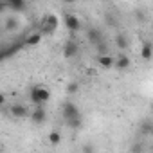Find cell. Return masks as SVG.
I'll use <instances>...</instances> for the list:
<instances>
[{
    "instance_id": "cell-7",
    "label": "cell",
    "mask_w": 153,
    "mask_h": 153,
    "mask_svg": "<svg viewBox=\"0 0 153 153\" xmlns=\"http://www.w3.org/2000/svg\"><path fill=\"white\" fill-rule=\"evenodd\" d=\"M87 40L96 47V45H99L101 42H105L103 40V33H101V29H97V27H88L87 29Z\"/></svg>"
},
{
    "instance_id": "cell-19",
    "label": "cell",
    "mask_w": 153,
    "mask_h": 153,
    "mask_svg": "<svg viewBox=\"0 0 153 153\" xmlns=\"http://www.w3.org/2000/svg\"><path fill=\"white\" fill-rule=\"evenodd\" d=\"M81 153H96V148L92 142H85L83 148H81Z\"/></svg>"
},
{
    "instance_id": "cell-6",
    "label": "cell",
    "mask_w": 153,
    "mask_h": 153,
    "mask_svg": "<svg viewBox=\"0 0 153 153\" xmlns=\"http://www.w3.org/2000/svg\"><path fill=\"white\" fill-rule=\"evenodd\" d=\"M63 22H65V27H67L70 33H78V31L81 29V22H79V18L76 16V15H72V13H65Z\"/></svg>"
},
{
    "instance_id": "cell-4",
    "label": "cell",
    "mask_w": 153,
    "mask_h": 153,
    "mask_svg": "<svg viewBox=\"0 0 153 153\" xmlns=\"http://www.w3.org/2000/svg\"><path fill=\"white\" fill-rule=\"evenodd\" d=\"M79 54V43L76 42V40H67L63 43V58L67 59H72Z\"/></svg>"
},
{
    "instance_id": "cell-13",
    "label": "cell",
    "mask_w": 153,
    "mask_h": 153,
    "mask_svg": "<svg viewBox=\"0 0 153 153\" xmlns=\"http://www.w3.org/2000/svg\"><path fill=\"white\" fill-rule=\"evenodd\" d=\"M140 58L146 59V61H149L153 58V45H151V42H144L142 43V47H140Z\"/></svg>"
},
{
    "instance_id": "cell-1",
    "label": "cell",
    "mask_w": 153,
    "mask_h": 153,
    "mask_svg": "<svg viewBox=\"0 0 153 153\" xmlns=\"http://www.w3.org/2000/svg\"><path fill=\"white\" fill-rule=\"evenodd\" d=\"M29 99L34 106H43L51 99V92H49V88H45L42 85H34L29 90Z\"/></svg>"
},
{
    "instance_id": "cell-8",
    "label": "cell",
    "mask_w": 153,
    "mask_h": 153,
    "mask_svg": "<svg viewBox=\"0 0 153 153\" xmlns=\"http://www.w3.org/2000/svg\"><path fill=\"white\" fill-rule=\"evenodd\" d=\"M34 124H42V123H45V119H47V112H45V108L43 106H34V110H31V117H29Z\"/></svg>"
},
{
    "instance_id": "cell-18",
    "label": "cell",
    "mask_w": 153,
    "mask_h": 153,
    "mask_svg": "<svg viewBox=\"0 0 153 153\" xmlns=\"http://www.w3.org/2000/svg\"><path fill=\"white\" fill-rule=\"evenodd\" d=\"M96 49H97L99 56H105V54H108V45H106L105 42H101L99 45H96Z\"/></svg>"
},
{
    "instance_id": "cell-10",
    "label": "cell",
    "mask_w": 153,
    "mask_h": 153,
    "mask_svg": "<svg viewBox=\"0 0 153 153\" xmlns=\"http://www.w3.org/2000/svg\"><path fill=\"white\" fill-rule=\"evenodd\" d=\"M18 27H20V24H18L16 15H7L6 22H4V31H6V33H13V31H16Z\"/></svg>"
},
{
    "instance_id": "cell-21",
    "label": "cell",
    "mask_w": 153,
    "mask_h": 153,
    "mask_svg": "<svg viewBox=\"0 0 153 153\" xmlns=\"http://www.w3.org/2000/svg\"><path fill=\"white\" fill-rule=\"evenodd\" d=\"M137 20H146V13L144 11H137Z\"/></svg>"
},
{
    "instance_id": "cell-9",
    "label": "cell",
    "mask_w": 153,
    "mask_h": 153,
    "mask_svg": "<svg viewBox=\"0 0 153 153\" xmlns=\"http://www.w3.org/2000/svg\"><path fill=\"white\" fill-rule=\"evenodd\" d=\"M117 70H128L130 67H131V59H130V56L128 54H124V52H121L119 56H115V65H114Z\"/></svg>"
},
{
    "instance_id": "cell-14",
    "label": "cell",
    "mask_w": 153,
    "mask_h": 153,
    "mask_svg": "<svg viewBox=\"0 0 153 153\" xmlns=\"http://www.w3.org/2000/svg\"><path fill=\"white\" fill-rule=\"evenodd\" d=\"M97 63H99V67H103V68H112V67L115 65V58H112L110 54L97 56Z\"/></svg>"
},
{
    "instance_id": "cell-3",
    "label": "cell",
    "mask_w": 153,
    "mask_h": 153,
    "mask_svg": "<svg viewBox=\"0 0 153 153\" xmlns=\"http://www.w3.org/2000/svg\"><path fill=\"white\" fill-rule=\"evenodd\" d=\"M58 29V18L54 15H45L40 24V33L42 34H52Z\"/></svg>"
},
{
    "instance_id": "cell-15",
    "label": "cell",
    "mask_w": 153,
    "mask_h": 153,
    "mask_svg": "<svg viewBox=\"0 0 153 153\" xmlns=\"http://www.w3.org/2000/svg\"><path fill=\"white\" fill-rule=\"evenodd\" d=\"M140 131L144 135H153V121L151 119H146L140 123Z\"/></svg>"
},
{
    "instance_id": "cell-22",
    "label": "cell",
    "mask_w": 153,
    "mask_h": 153,
    "mask_svg": "<svg viewBox=\"0 0 153 153\" xmlns=\"http://www.w3.org/2000/svg\"><path fill=\"white\" fill-rule=\"evenodd\" d=\"M105 18H106V22H108V24H110V25H114V24H115V20H114V18H112V16H110V15H106V16H105Z\"/></svg>"
},
{
    "instance_id": "cell-2",
    "label": "cell",
    "mask_w": 153,
    "mask_h": 153,
    "mask_svg": "<svg viewBox=\"0 0 153 153\" xmlns=\"http://www.w3.org/2000/svg\"><path fill=\"white\" fill-rule=\"evenodd\" d=\"M61 115H63L65 123H68V121H72V119H78V117H81L78 105H76V103H72V101H65V103H63V106H61Z\"/></svg>"
},
{
    "instance_id": "cell-11",
    "label": "cell",
    "mask_w": 153,
    "mask_h": 153,
    "mask_svg": "<svg viewBox=\"0 0 153 153\" xmlns=\"http://www.w3.org/2000/svg\"><path fill=\"white\" fill-rule=\"evenodd\" d=\"M114 42H115V47H117L119 51H123V52H124V51L130 47V38H128L124 33H117Z\"/></svg>"
},
{
    "instance_id": "cell-20",
    "label": "cell",
    "mask_w": 153,
    "mask_h": 153,
    "mask_svg": "<svg viewBox=\"0 0 153 153\" xmlns=\"http://www.w3.org/2000/svg\"><path fill=\"white\" fill-rule=\"evenodd\" d=\"M78 83H68V87H67V92L68 94H76V92H78Z\"/></svg>"
},
{
    "instance_id": "cell-16",
    "label": "cell",
    "mask_w": 153,
    "mask_h": 153,
    "mask_svg": "<svg viewBox=\"0 0 153 153\" xmlns=\"http://www.w3.org/2000/svg\"><path fill=\"white\" fill-rule=\"evenodd\" d=\"M47 139H49V144H51V146H58V144L61 142V135H59V131H56V130H52Z\"/></svg>"
},
{
    "instance_id": "cell-17",
    "label": "cell",
    "mask_w": 153,
    "mask_h": 153,
    "mask_svg": "<svg viewBox=\"0 0 153 153\" xmlns=\"http://www.w3.org/2000/svg\"><path fill=\"white\" fill-rule=\"evenodd\" d=\"M67 124H68L72 130H79V128H81V124H83V119H81V117H78V119H72V121H68Z\"/></svg>"
},
{
    "instance_id": "cell-12",
    "label": "cell",
    "mask_w": 153,
    "mask_h": 153,
    "mask_svg": "<svg viewBox=\"0 0 153 153\" xmlns=\"http://www.w3.org/2000/svg\"><path fill=\"white\" fill-rule=\"evenodd\" d=\"M42 33L40 31H33V33H29L27 36H25V40H24V43L27 45V47H34V45H38L40 42H42Z\"/></svg>"
},
{
    "instance_id": "cell-23",
    "label": "cell",
    "mask_w": 153,
    "mask_h": 153,
    "mask_svg": "<svg viewBox=\"0 0 153 153\" xmlns=\"http://www.w3.org/2000/svg\"><path fill=\"white\" fill-rule=\"evenodd\" d=\"M151 114H153V105H151Z\"/></svg>"
},
{
    "instance_id": "cell-5",
    "label": "cell",
    "mask_w": 153,
    "mask_h": 153,
    "mask_svg": "<svg viewBox=\"0 0 153 153\" xmlns=\"http://www.w3.org/2000/svg\"><path fill=\"white\" fill-rule=\"evenodd\" d=\"M9 114L15 117V119H25V117H31V112L29 108L24 105V103H13L9 106Z\"/></svg>"
}]
</instances>
